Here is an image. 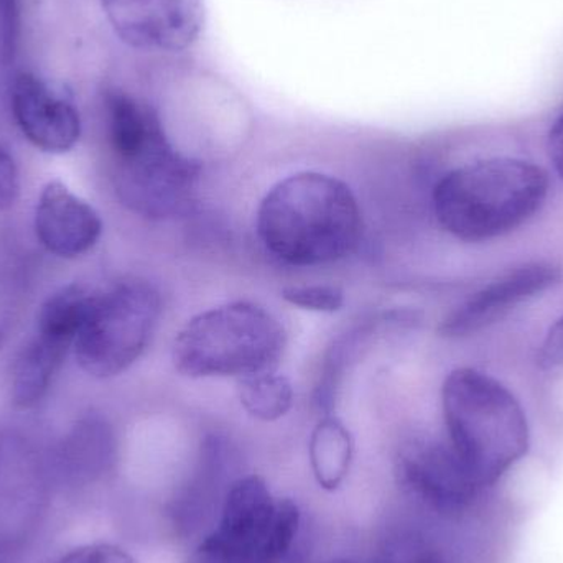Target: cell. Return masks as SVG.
<instances>
[{
  "label": "cell",
  "instance_id": "1",
  "mask_svg": "<svg viewBox=\"0 0 563 563\" xmlns=\"http://www.w3.org/2000/svg\"><path fill=\"white\" fill-rule=\"evenodd\" d=\"M256 230L263 246L291 267L340 263L363 238V213L353 190L318 172L290 175L261 201Z\"/></svg>",
  "mask_w": 563,
  "mask_h": 563
},
{
  "label": "cell",
  "instance_id": "2",
  "mask_svg": "<svg viewBox=\"0 0 563 563\" xmlns=\"http://www.w3.org/2000/svg\"><path fill=\"white\" fill-rule=\"evenodd\" d=\"M548 195L549 177L538 165L493 158L446 174L433 190V211L456 240L482 243L522 227Z\"/></svg>",
  "mask_w": 563,
  "mask_h": 563
},
{
  "label": "cell",
  "instance_id": "3",
  "mask_svg": "<svg viewBox=\"0 0 563 563\" xmlns=\"http://www.w3.org/2000/svg\"><path fill=\"white\" fill-rule=\"evenodd\" d=\"M450 445L483 488L495 485L529 450V426L515 396L488 374L460 367L445 379Z\"/></svg>",
  "mask_w": 563,
  "mask_h": 563
},
{
  "label": "cell",
  "instance_id": "4",
  "mask_svg": "<svg viewBox=\"0 0 563 563\" xmlns=\"http://www.w3.org/2000/svg\"><path fill=\"white\" fill-rule=\"evenodd\" d=\"M287 347L276 314L254 301L240 300L201 311L178 331L172 361L181 376L250 377L274 373Z\"/></svg>",
  "mask_w": 563,
  "mask_h": 563
},
{
  "label": "cell",
  "instance_id": "5",
  "mask_svg": "<svg viewBox=\"0 0 563 563\" xmlns=\"http://www.w3.org/2000/svg\"><path fill=\"white\" fill-rule=\"evenodd\" d=\"M298 526L294 501L274 498L263 478L246 476L230 486L218 528L188 563H282Z\"/></svg>",
  "mask_w": 563,
  "mask_h": 563
},
{
  "label": "cell",
  "instance_id": "6",
  "mask_svg": "<svg viewBox=\"0 0 563 563\" xmlns=\"http://www.w3.org/2000/svg\"><path fill=\"white\" fill-rule=\"evenodd\" d=\"M161 314V294L145 280H122L92 294L75 341L79 366L98 379L125 373L147 350Z\"/></svg>",
  "mask_w": 563,
  "mask_h": 563
},
{
  "label": "cell",
  "instance_id": "7",
  "mask_svg": "<svg viewBox=\"0 0 563 563\" xmlns=\"http://www.w3.org/2000/svg\"><path fill=\"white\" fill-rule=\"evenodd\" d=\"M112 178L119 200L129 210L165 220L190 207L198 165L178 154L164 131L134 154L114 161Z\"/></svg>",
  "mask_w": 563,
  "mask_h": 563
},
{
  "label": "cell",
  "instance_id": "8",
  "mask_svg": "<svg viewBox=\"0 0 563 563\" xmlns=\"http://www.w3.org/2000/svg\"><path fill=\"white\" fill-rule=\"evenodd\" d=\"M115 35L141 52L190 48L205 26L203 0H101Z\"/></svg>",
  "mask_w": 563,
  "mask_h": 563
},
{
  "label": "cell",
  "instance_id": "9",
  "mask_svg": "<svg viewBox=\"0 0 563 563\" xmlns=\"http://www.w3.org/2000/svg\"><path fill=\"white\" fill-rule=\"evenodd\" d=\"M46 506L45 470L26 443L0 437V558L23 548Z\"/></svg>",
  "mask_w": 563,
  "mask_h": 563
},
{
  "label": "cell",
  "instance_id": "10",
  "mask_svg": "<svg viewBox=\"0 0 563 563\" xmlns=\"http://www.w3.org/2000/svg\"><path fill=\"white\" fill-rule=\"evenodd\" d=\"M400 482L437 511H465L483 489L482 483L450 443L417 440L399 456Z\"/></svg>",
  "mask_w": 563,
  "mask_h": 563
},
{
  "label": "cell",
  "instance_id": "11",
  "mask_svg": "<svg viewBox=\"0 0 563 563\" xmlns=\"http://www.w3.org/2000/svg\"><path fill=\"white\" fill-rule=\"evenodd\" d=\"M10 106L20 131L40 151L63 154L78 144V109L35 73L19 71L13 76Z\"/></svg>",
  "mask_w": 563,
  "mask_h": 563
},
{
  "label": "cell",
  "instance_id": "12",
  "mask_svg": "<svg viewBox=\"0 0 563 563\" xmlns=\"http://www.w3.org/2000/svg\"><path fill=\"white\" fill-rule=\"evenodd\" d=\"M561 279V271L551 264H526L489 282L482 290L455 308L440 324L445 338H463L496 323L522 301L548 290Z\"/></svg>",
  "mask_w": 563,
  "mask_h": 563
},
{
  "label": "cell",
  "instance_id": "13",
  "mask_svg": "<svg viewBox=\"0 0 563 563\" xmlns=\"http://www.w3.org/2000/svg\"><path fill=\"white\" fill-rule=\"evenodd\" d=\"M35 233L48 253L75 260L96 246L102 221L91 205L73 195L62 181H49L36 205Z\"/></svg>",
  "mask_w": 563,
  "mask_h": 563
},
{
  "label": "cell",
  "instance_id": "14",
  "mask_svg": "<svg viewBox=\"0 0 563 563\" xmlns=\"http://www.w3.org/2000/svg\"><path fill=\"white\" fill-rule=\"evenodd\" d=\"M118 439L101 413H88L75 423L58 449V466L71 482L89 483L114 466Z\"/></svg>",
  "mask_w": 563,
  "mask_h": 563
},
{
  "label": "cell",
  "instance_id": "15",
  "mask_svg": "<svg viewBox=\"0 0 563 563\" xmlns=\"http://www.w3.org/2000/svg\"><path fill=\"white\" fill-rule=\"evenodd\" d=\"M71 341L35 328L33 336L16 353L10 369V397L19 409L42 402L62 367Z\"/></svg>",
  "mask_w": 563,
  "mask_h": 563
},
{
  "label": "cell",
  "instance_id": "16",
  "mask_svg": "<svg viewBox=\"0 0 563 563\" xmlns=\"http://www.w3.org/2000/svg\"><path fill=\"white\" fill-rule=\"evenodd\" d=\"M383 324H389L386 313L363 318L351 324L328 346L321 360L320 374L313 390V404L320 412L330 416L331 410L336 406L338 396L347 373L363 356Z\"/></svg>",
  "mask_w": 563,
  "mask_h": 563
},
{
  "label": "cell",
  "instance_id": "17",
  "mask_svg": "<svg viewBox=\"0 0 563 563\" xmlns=\"http://www.w3.org/2000/svg\"><path fill=\"white\" fill-rule=\"evenodd\" d=\"M353 459L350 430L333 416H324L310 439V460L314 478L324 489H336L346 478Z\"/></svg>",
  "mask_w": 563,
  "mask_h": 563
},
{
  "label": "cell",
  "instance_id": "18",
  "mask_svg": "<svg viewBox=\"0 0 563 563\" xmlns=\"http://www.w3.org/2000/svg\"><path fill=\"white\" fill-rule=\"evenodd\" d=\"M240 399L246 412L263 422L287 416L294 404V387L287 377L274 373L256 374L240 379Z\"/></svg>",
  "mask_w": 563,
  "mask_h": 563
},
{
  "label": "cell",
  "instance_id": "19",
  "mask_svg": "<svg viewBox=\"0 0 563 563\" xmlns=\"http://www.w3.org/2000/svg\"><path fill=\"white\" fill-rule=\"evenodd\" d=\"M282 298L287 303L301 310L334 313L344 305V294L341 288L333 285H295L282 290Z\"/></svg>",
  "mask_w": 563,
  "mask_h": 563
},
{
  "label": "cell",
  "instance_id": "20",
  "mask_svg": "<svg viewBox=\"0 0 563 563\" xmlns=\"http://www.w3.org/2000/svg\"><path fill=\"white\" fill-rule=\"evenodd\" d=\"M20 42L19 0H0V53L5 65L16 56Z\"/></svg>",
  "mask_w": 563,
  "mask_h": 563
},
{
  "label": "cell",
  "instance_id": "21",
  "mask_svg": "<svg viewBox=\"0 0 563 563\" xmlns=\"http://www.w3.org/2000/svg\"><path fill=\"white\" fill-rule=\"evenodd\" d=\"M55 563H135L134 559L118 545L91 544L75 549Z\"/></svg>",
  "mask_w": 563,
  "mask_h": 563
},
{
  "label": "cell",
  "instance_id": "22",
  "mask_svg": "<svg viewBox=\"0 0 563 563\" xmlns=\"http://www.w3.org/2000/svg\"><path fill=\"white\" fill-rule=\"evenodd\" d=\"M19 195V174L12 157L0 147V210L15 203Z\"/></svg>",
  "mask_w": 563,
  "mask_h": 563
},
{
  "label": "cell",
  "instance_id": "23",
  "mask_svg": "<svg viewBox=\"0 0 563 563\" xmlns=\"http://www.w3.org/2000/svg\"><path fill=\"white\" fill-rule=\"evenodd\" d=\"M542 369H558L563 366V318L551 328L539 354Z\"/></svg>",
  "mask_w": 563,
  "mask_h": 563
},
{
  "label": "cell",
  "instance_id": "24",
  "mask_svg": "<svg viewBox=\"0 0 563 563\" xmlns=\"http://www.w3.org/2000/svg\"><path fill=\"white\" fill-rule=\"evenodd\" d=\"M549 155L563 178V114L554 122L549 134Z\"/></svg>",
  "mask_w": 563,
  "mask_h": 563
},
{
  "label": "cell",
  "instance_id": "25",
  "mask_svg": "<svg viewBox=\"0 0 563 563\" xmlns=\"http://www.w3.org/2000/svg\"><path fill=\"white\" fill-rule=\"evenodd\" d=\"M409 563H446L439 551L430 548H419L413 552Z\"/></svg>",
  "mask_w": 563,
  "mask_h": 563
},
{
  "label": "cell",
  "instance_id": "26",
  "mask_svg": "<svg viewBox=\"0 0 563 563\" xmlns=\"http://www.w3.org/2000/svg\"><path fill=\"white\" fill-rule=\"evenodd\" d=\"M330 563H353V562H346V561H336V562H330Z\"/></svg>",
  "mask_w": 563,
  "mask_h": 563
}]
</instances>
